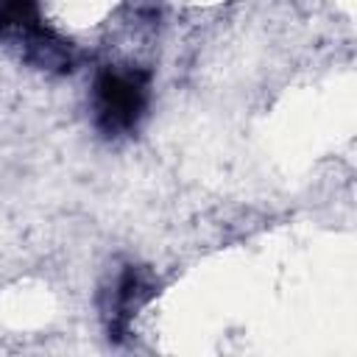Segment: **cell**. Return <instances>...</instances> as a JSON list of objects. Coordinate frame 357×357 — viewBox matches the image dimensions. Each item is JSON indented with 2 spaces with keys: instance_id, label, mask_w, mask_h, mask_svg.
Wrapping results in <instances>:
<instances>
[{
  "instance_id": "cell-1",
  "label": "cell",
  "mask_w": 357,
  "mask_h": 357,
  "mask_svg": "<svg viewBox=\"0 0 357 357\" xmlns=\"http://www.w3.org/2000/svg\"><path fill=\"white\" fill-rule=\"evenodd\" d=\"M148 100V73L109 67L95 81V120L103 134H128L145 112Z\"/></svg>"
},
{
  "instance_id": "cell-2",
  "label": "cell",
  "mask_w": 357,
  "mask_h": 357,
  "mask_svg": "<svg viewBox=\"0 0 357 357\" xmlns=\"http://www.w3.org/2000/svg\"><path fill=\"white\" fill-rule=\"evenodd\" d=\"M151 296V282L139 271H126L114 287V301H112V329L120 332L128 326L131 315L148 301Z\"/></svg>"
}]
</instances>
